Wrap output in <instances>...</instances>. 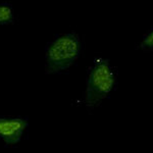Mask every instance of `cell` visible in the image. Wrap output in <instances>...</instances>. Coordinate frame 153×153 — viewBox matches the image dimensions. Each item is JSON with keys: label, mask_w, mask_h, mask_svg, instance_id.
Returning <instances> with one entry per match:
<instances>
[{"label": "cell", "mask_w": 153, "mask_h": 153, "mask_svg": "<svg viewBox=\"0 0 153 153\" xmlns=\"http://www.w3.org/2000/svg\"><path fill=\"white\" fill-rule=\"evenodd\" d=\"M82 52L81 38L76 33L56 37L45 50L46 74H57L71 68Z\"/></svg>", "instance_id": "obj_1"}, {"label": "cell", "mask_w": 153, "mask_h": 153, "mask_svg": "<svg viewBox=\"0 0 153 153\" xmlns=\"http://www.w3.org/2000/svg\"><path fill=\"white\" fill-rule=\"evenodd\" d=\"M115 81V73L109 61L96 58L87 78L86 104L88 107H94L105 99L114 88Z\"/></svg>", "instance_id": "obj_2"}, {"label": "cell", "mask_w": 153, "mask_h": 153, "mask_svg": "<svg viewBox=\"0 0 153 153\" xmlns=\"http://www.w3.org/2000/svg\"><path fill=\"white\" fill-rule=\"evenodd\" d=\"M29 126L24 117H0V139L7 145H13L22 140Z\"/></svg>", "instance_id": "obj_3"}, {"label": "cell", "mask_w": 153, "mask_h": 153, "mask_svg": "<svg viewBox=\"0 0 153 153\" xmlns=\"http://www.w3.org/2000/svg\"><path fill=\"white\" fill-rule=\"evenodd\" d=\"M14 22V14L11 6L7 3H0V26L10 25Z\"/></svg>", "instance_id": "obj_4"}, {"label": "cell", "mask_w": 153, "mask_h": 153, "mask_svg": "<svg viewBox=\"0 0 153 153\" xmlns=\"http://www.w3.org/2000/svg\"><path fill=\"white\" fill-rule=\"evenodd\" d=\"M140 48L145 52H153V29L143 37L140 43Z\"/></svg>", "instance_id": "obj_5"}]
</instances>
